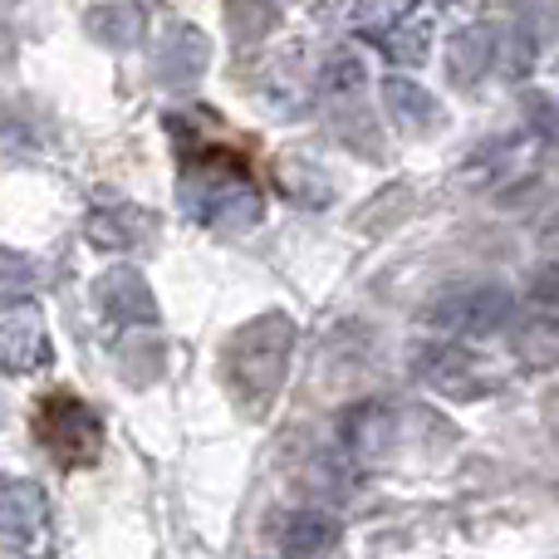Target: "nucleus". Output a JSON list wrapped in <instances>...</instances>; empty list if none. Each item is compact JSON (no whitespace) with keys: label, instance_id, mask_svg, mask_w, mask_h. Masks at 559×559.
I'll use <instances>...</instances> for the list:
<instances>
[{"label":"nucleus","instance_id":"20","mask_svg":"<svg viewBox=\"0 0 559 559\" xmlns=\"http://www.w3.org/2000/svg\"><path fill=\"white\" fill-rule=\"evenodd\" d=\"M525 123H531L535 138L545 143H559V104L545 94H525Z\"/></svg>","mask_w":559,"mask_h":559},{"label":"nucleus","instance_id":"2","mask_svg":"<svg viewBox=\"0 0 559 559\" xmlns=\"http://www.w3.org/2000/svg\"><path fill=\"white\" fill-rule=\"evenodd\" d=\"M289 354H295V324L285 314H261L236 329V338L222 354V373L246 413H261L275 403L280 383L289 373Z\"/></svg>","mask_w":559,"mask_h":559},{"label":"nucleus","instance_id":"4","mask_svg":"<svg viewBox=\"0 0 559 559\" xmlns=\"http://www.w3.org/2000/svg\"><path fill=\"white\" fill-rule=\"evenodd\" d=\"M354 20L393 64H423L432 49V15L413 0H368Z\"/></svg>","mask_w":559,"mask_h":559},{"label":"nucleus","instance_id":"3","mask_svg":"<svg viewBox=\"0 0 559 559\" xmlns=\"http://www.w3.org/2000/svg\"><path fill=\"white\" fill-rule=\"evenodd\" d=\"M35 442L55 456L59 466H94L104 452V423L98 413L74 393H49L35 407Z\"/></svg>","mask_w":559,"mask_h":559},{"label":"nucleus","instance_id":"21","mask_svg":"<svg viewBox=\"0 0 559 559\" xmlns=\"http://www.w3.org/2000/svg\"><path fill=\"white\" fill-rule=\"evenodd\" d=\"M531 299H535V305L559 309V261H555V265H545V271H535V280H531Z\"/></svg>","mask_w":559,"mask_h":559},{"label":"nucleus","instance_id":"12","mask_svg":"<svg viewBox=\"0 0 559 559\" xmlns=\"http://www.w3.org/2000/svg\"><path fill=\"white\" fill-rule=\"evenodd\" d=\"M338 545V521L329 511L299 506V511L275 515V550L285 559H324Z\"/></svg>","mask_w":559,"mask_h":559},{"label":"nucleus","instance_id":"17","mask_svg":"<svg viewBox=\"0 0 559 559\" xmlns=\"http://www.w3.org/2000/svg\"><path fill=\"white\" fill-rule=\"evenodd\" d=\"M314 84H319V94H324V98H338V104H348V98L364 88V64H358L354 55H329L324 64H319Z\"/></svg>","mask_w":559,"mask_h":559},{"label":"nucleus","instance_id":"14","mask_svg":"<svg viewBox=\"0 0 559 559\" xmlns=\"http://www.w3.org/2000/svg\"><path fill=\"white\" fill-rule=\"evenodd\" d=\"M338 442H344L348 456L373 462V456H383L393 447V413L383 403H354L338 417Z\"/></svg>","mask_w":559,"mask_h":559},{"label":"nucleus","instance_id":"5","mask_svg":"<svg viewBox=\"0 0 559 559\" xmlns=\"http://www.w3.org/2000/svg\"><path fill=\"white\" fill-rule=\"evenodd\" d=\"M423 319L452 338H486V334H496V329H506V319H511V295H506L501 285H466V289L442 295L432 309H423Z\"/></svg>","mask_w":559,"mask_h":559},{"label":"nucleus","instance_id":"18","mask_svg":"<svg viewBox=\"0 0 559 559\" xmlns=\"http://www.w3.org/2000/svg\"><path fill=\"white\" fill-rule=\"evenodd\" d=\"M226 20H231V35L241 45H255L261 35H271L275 5L271 0H226Z\"/></svg>","mask_w":559,"mask_h":559},{"label":"nucleus","instance_id":"1","mask_svg":"<svg viewBox=\"0 0 559 559\" xmlns=\"http://www.w3.org/2000/svg\"><path fill=\"white\" fill-rule=\"evenodd\" d=\"M177 202L192 222L212 226V231H251L265 216V197L255 187L251 167L231 153H216V147H197L187 157Z\"/></svg>","mask_w":559,"mask_h":559},{"label":"nucleus","instance_id":"7","mask_svg":"<svg viewBox=\"0 0 559 559\" xmlns=\"http://www.w3.org/2000/svg\"><path fill=\"white\" fill-rule=\"evenodd\" d=\"M413 373L423 378L427 388L447 393V397H481V393H491V373H486V364L466 344H456V338H432L427 348H417Z\"/></svg>","mask_w":559,"mask_h":559},{"label":"nucleus","instance_id":"10","mask_svg":"<svg viewBox=\"0 0 559 559\" xmlns=\"http://www.w3.org/2000/svg\"><path fill=\"white\" fill-rule=\"evenodd\" d=\"M94 299L104 309L108 324H157V299L147 289V280L133 271V265H114V271L98 275Z\"/></svg>","mask_w":559,"mask_h":559},{"label":"nucleus","instance_id":"9","mask_svg":"<svg viewBox=\"0 0 559 559\" xmlns=\"http://www.w3.org/2000/svg\"><path fill=\"white\" fill-rule=\"evenodd\" d=\"M0 358H5V373L49 368V329L35 305H5V319H0Z\"/></svg>","mask_w":559,"mask_h":559},{"label":"nucleus","instance_id":"22","mask_svg":"<svg viewBox=\"0 0 559 559\" xmlns=\"http://www.w3.org/2000/svg\"><path fill=\"white\" fill-rule=\"evenodd\" d=\"M540 246H545V251H550V255H559V212H555L550 222L540 226Z\"/></svg>","mask_w":559,"mask_h":559},{"label":"nucleus","instance_id":"19","mask_svg":"<svg viewBox=\"0 0 559 559\" xmlns=\"http://www.w3.org/2000/svg\"><path fill=\"white\" fill-rule=\"evenodd\" d=\"M35 285H39V265L10 251L5 255V305H20L25 295H35Z\"/></svg>","mask_w":559,"mask_h":559},{"label":"nucleus","instance_id":"8","mask_svg":"<svg viewBox=\"0 0 559 559\" xmlns=\"http://www.w3.org/2000/svg\"><path fill=\"white\" fill-rule=\"evenodd\" d=\"M206 59H212V39H206L197 25L167 20V25L157 29V45H153V79L157 84H167V88L197 84Z\"/></svg>","mask_w":559,"mask_h":559},{"label":"nucleus","instance_id":"16","mask_svg":"<svg viewBox=\"0 0 559 559\" xmlns=\"http://www.w3.org/2000/svg\"><path fill=\"white\" fill-rule=\"evenodd\" d=\"M88 35L98 39V45L108 49H133L138 39H143V10L128 5V0H118V5H94L84 15Z\"/></svg>","mask_w":559,"mask_h":559},{"label":"nucleus","instance_id":"13","mask_svg":"<svg viewBox=\"0 0 559 559\" xmlns=\"http://www.w3.org/2000/svg\"><path fill=\"white\" fill-rule=\"evenodd\" d=\"M383 108L397 133H407V138H432L447 123L442 104L423 84H413V79H383Z\"/></svg>","mask_w":559,"mask_h":559},{"label":"nucleus","instance_id":"6","mask_svg":"<svg viewBox=\"0 0 559 559\" xmlns=\"http://www.w3.org/2000/svg\"><path fill=\"white\" fill-rule=\"evenodd\" d=\"M0 535L15 559H45L49 555V506L45 491L25 476H10L0 496Z\"/></svg>","mask_w":559,"mask_h":559},{"label":"nucleus","instance_id":"15","mask_svg":"<svg viewBox=\"0 0 559 559\" xmlns=\"http://www.w3.org/2000/svg\"><path fill=\"white\" fill-rule=\"evenodd\" d=\"M147 212H138V206H114V212H94L84 222V236L98 246V251H133L138 241L147 236Z\"/></svg>","mask_w":559,"mask_h":559},{"label":"nucleus","instance_id":"11","mask_svg":"<svg viewBox=\"0 0 559 559\" xmlns=\"http://www.w3.org/2000/svg\"><path fill=\"white\" fill-rule=\"evenodd\" d=\"M491 69H501V29L476 20V25L456 29L452 45H447V74L456 88H476Z\"/></svg>","mask_w":559,"mask_h":559}]
</instances>
